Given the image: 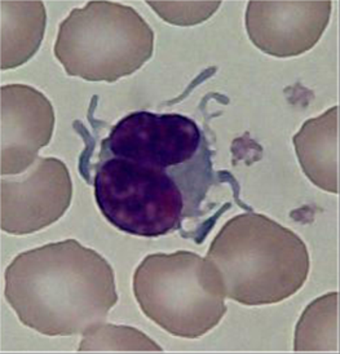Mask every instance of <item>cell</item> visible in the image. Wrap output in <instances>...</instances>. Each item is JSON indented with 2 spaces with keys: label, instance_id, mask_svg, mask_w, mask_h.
Returning a JSON list of instances; mask_svg holds the SVG:
<instances>
[{
  "label": "cell",
  "instance_id": "cell-1",
  "mask_svg": "<svg viewBox=\"0 0 340 354\" xmlns=\"http://www.w3.org/2000/svg\"><path fill=\"white\" fill-rule=\"evenodd\" d=\"M4 279L21 324L47 336L84 335L105 324L118 301L113 268L75 239L16 256Z\"/></svg>",
  "mask_w": 340,
  "mask_h": 354
},
{
  "label": "cell",
  "instance_id": "cell-2",
  "mask_svg": "<svg viewBox=\"0 0 340 354\" xmlns=\"http://www.w3.org/2000/svg\"><path fill=\"white\" fill-rule=\"evenodd\" d=\"M206 259L216 268L225 297L250 306L292 297L310 273V254L301 236L253 212L231 218Z\"/></svg>",
  "mask_w": 340,
  "mask_h": 354
},
{
  "label": "cell",
  "instance_id": "cell-3",
  "mask_svg": "<svg viewBox=\"0 0 340 354\" xmlns=\"http://www.w3.org/2000/svg\"><path fill=\"white\" fill-rule=\"evenodd\" d=\"M154 32L129 6L89 1L60 24L55 57L69 77L113 83L153 56Z\"/></svg>",
  "mask_w": 340,
  "mask_h": 354
},
{
  "label": "cell",
  "instance_id": "cell-4",
  "mask_svg": "<svg viewBox=\"0 0 340 354\" xmlns=\"http://www.w3.org/2000/svg\"><path fill=\"white\" fill-rule=\"evenodd\" d=\"M134 294L143 313L177 337L198 339L226 313L216 268L195 252L146 256L134 274Z\"/></svg>",
  "mask_w": 340,
  "mask_h": 354
},
{
  "label": "cell",
  "instance_id": "cell-5",
  "mask_svg": "<svg viewBox=\"0 0 340 354\" xmlns=\"http://www.w3.org/2000/svg\"><path fill=\"white\" fill-rule=\"evenodd\" d=\"M95 198L107 221L132 236L156 238L176 230L185 201L174 175L122 158H100Z\"/></svg>",
  "mask_w": 340,
  "mask_h": 354
},
{
  "label": "cell",
  "instance_id": "cell-6",
  "mask_svg": "<svg viewBox=\"0 0 340 354\" xmlns=\"http://www.w3.org/2000/svg\"><path fill=\"white\" fill-rule=\"evenodd\" d=\"M202 144L201 129L185 115L136 111L111 128L101 144L100 158H122L168 171L195 159Z\"/></svg>",
  "mask_w": 340,
  "mask_h": 354
},
{
  "label": "cell",
  "instance_id": "cell-7",
  "mask_svg": "<svg viewBox=\"0 0 340 354\" xmlns=\"http://www.w3.org/2000/svg\"><path fill=\"white\" fill-rule=\"evenodd\" d=\"M73 197L69 169L57 158H37L20 175L0 180V227L25 236L52 225L68 211Z\"/></svg>",
  "mask_w": 340,
  "mask_h": 354
},
{
  "label": "cell",
  "instance_id": "cell-8",
  "mask_svg": "<svg viewBox=\"0 0 340 354\" xmlns=\"http://www.w3.org/2000/svg\"><path fill=\"white\" fill-rule=\"evenodd\" d=\"M331 7V1H250L246 30L253 46L269 56H301L319 43Z\"/></svg>",
  "mask_w": 340,
  "mask_h": 354
},
{
  "label": "cell",
  "instance_id": "cell-9",
  "mask_svg": "<svg viewBox=\"0 0 340 354\" xmlns=\"http://www.w3.org/2000/svg\"><path fill=\"white\" fill-rule=\"evenodd\" d=\"M55 110L40 91L25 84L0 88V174L20 175L53 135Z\"/></svg>",
  "mask_w": 340,
  "mask_h": 354
},
{
  "label": "cell",
  "instance_id": "cell-10",
  "mask_svg": "<svg viewBox=\"0 0 340 354\" xmlns=\"http://www.w3.org/2000/svg\"><path fill=\"white\" fill-rule=\"evenodd\" d=\"M301 169L317 187L339 193V106L304 122L292 138Z\"/></svg>",
  "mask_w": 340,
  "mask_h": 354
},
{
  "label": "cell",
  "instance_id": "cell-11",
  "mask_svg": "<svg viewBox=\"0 0 340 354\" xmlns=\"http://www.w3.org/2000/svg\"><path fill=\"white\" fill-rule=\"evenodd\" d=\"M0 68L10 70L26 64L40 48L47 25L42 1L0 3Z\"/></svg>",
  "mask_w": 340,
  "mask_h": 354
},
{
  "label": "cell",
  "instance_id": "cell-12",
  "mask_svg": "<svg viewBox=\"0 0 340 354\" xmlns=\"http://www.w3.org/2000/svg\"><path fill=\"white\" fill-rule=\"evenodd\" d=\"M294 351L339 352V294L330 292L305 308L295 328Z\"/></svg>",
  "mask_w": 340,
  "mask_h": 354
},
{
  "label": "cell",
  "instance_id": "cell-13",
  "mask_svg": "<svg viewBox=\"0 0 340 354\" xmlns=\"http://www.w3.org/2000/svg\"><path fill=\"white\" fill-rule=\"evenodd\" d=\"M80 352H159L162 348L144 333L128 326L101 324L82 335Z\"/></svg>",
  "mask_w": 340,
  "mask_h": 354
},
{
  "label": "cell",
  "instance_id": "cell-14",
  "mask_svg": "<svg viewBox=\"0 0 340 354\" xmlns=\"http://www.w3.org/2000/svg\"><path fill=\"white\" fill-rule=\"evenodd\" d=\"M167 24L195 26L214 16L220 1H146Z\"/></svg>",
  "mask_w": 340,
  "mask_h": 354
}]
</instances>
